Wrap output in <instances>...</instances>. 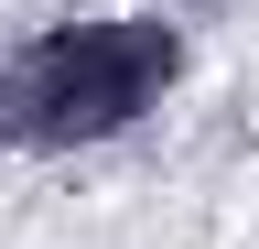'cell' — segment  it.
<instances>
[{
  "label": "cell",
  "instance_id": "1",
  "mask_svg": "<svg viewBox=\"0 0 259 249\" xmlns=\"http://www.w3.org/2000/svg\"><path fill=\"white\" fill-rule=\"evenodd\" d=\"M173 76V44L151 22H97V33H54L32 65L0 87V109L22 119L32 141H76V130H108Z\"/></svg>",
  "mask_w": 259,
  "mask_h": 249
}]
</instances>
